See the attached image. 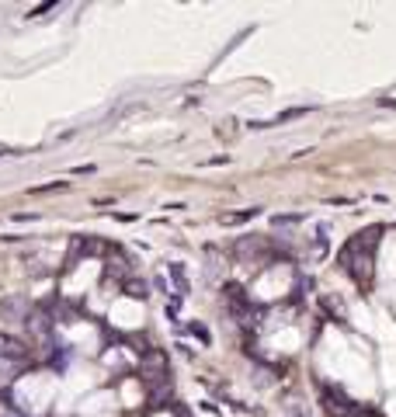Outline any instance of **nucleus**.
Here are the masks:
<instances>
[{"label": "nucleus", "instance_id": "nucleus-10", "mask_svg": "<svg viewBox=\"0 0 396 417\" xmlns=\"http://www.w3.org/2000/svg\"><path fill=\"white\" fill-rule=\"evenodd\" d=\"M4 153H11V150H7V146H0V157H4Z\"/></svg>", "mask_w": 396, "mask_h": 417}, {"label": "nucleus", "instance_id": "nucleus-3", "mask_svg": "<svg viewBox=\"0 0 396 417\" xmlns=\"http://www.w3.org/2000/svg\"><path fill=\"white\" fill-rule=\"evenodd\" d=\"M0 355H14V358H21L25 348H21L18 341H11V337H0Z\"/></svg>", "mask_w": 396, "mask_h": 417}, {"label": "nucleus", "instance_id": "nucleus-8", "mask_svg": "<svg viewBox=\"0 0 396 417\" xmlns=\"http://www.w3.org/2000/svg\"><path fill=\"white\" fill-rule=\"evenodd\" d=\"M181 313V299L174 295V299H167V317H177Z\"/></svg>", "mask_w": 396, "mask_h": 417}, {"label": "nucleus", "instance_id": "nucleus-5", "mask_svg": "<svg viewBox=\"0 0 396 417\" xmlns=\"http://www.w3.org/2000/svg\"><path fill=\"white\" fill-rule=\"evenodd\" d=\"M188 334H192V337H198L202 344H209V341H212V337H209V327H202V324H188Z\"/></svg>", "mask_w": 396, "mask_h": 417}, {"label": "nucleus", "instance_id": "nucleus-9", "mask_svg": "<svg viewBox=\"0 0 396 417\" xmlns=\"http://www.w3.org/2000/svg\"><path fill=\"white\" fill-rule=\"evenodd\" d=\"M94 170H98L94 164H80V167H74V174H94Z\"/></svg>", "mask_w": 396, "mask_h": 417}, {"label": "nucleus", "instance_id": "nucleus-2", "mask_svg": "<svg viewBox=\"0 0 396 417\" xmlns=\"http://www.w3.org/2000/svg\"><path fill=\"white\" fill-rule=\"evenodd\" d=\"M303 219H306L303 212H278V216H272L275 226H292V223H303Z\"/></svg>", "mask_w": 396, "mask_h": 417}, {"label": "nucleus", "instance_id": "nucleus-4", "mask_svg": "<svg viewBox=\"0 0 396 417\" xmlns=\"http://www.w3.org/2000/svg\"><path fill=\"white\" fill-rule=\"evenodd\" d=\"M254 216H257V208H240V212H230V216H226V223L233 226L240 219H254Z\"/></svg>", "mask_w": 396, "mask_h": 417}, {"label": "nucleus", "instance_id": "nucleus-6", "mask_svg": "<svg viewBox=\"0 0 396 417\" xmlns=\"http://www.w3.org/2000/svg\"><path fill=\"white\" fill-rule=\"evenodd\" d=\"M59 188H66L63 181H49V184H39V188H32V195H45V192H59Z\"/></svg>", "mask_w": 396, "mask_h": 417}, {"label": "nucleus", "instance_id": "nucleus-7", "mask_svg": "<svg viewBox=\"0 0 396 417\" xmlns=\"http://www.w3.org/2000/svg\"><path fill=\"white\" fill-rule=\"evenodd\" d=\"M323 306H327L330 313H337V317H344V310H341L344 303H341V299H323Z\"/></svg>", "mask_w": 396, "mask_h": 417}, {"label": "nucleus", "instance_id": "nucleus-1", "mask_svg": "<svg viewBox=\"0 0 396 417\" xmlns=\"http://www.w3.org/2000/svg\"><path fill=\"white\" fill-rule=\"evenodd\" d=\"M28 331H35L39 337H45V334H49V317H45L42 310H35V313H28Z\"/></svg>", "mask_w": 396, "mask_h": 417}]
</instances>
